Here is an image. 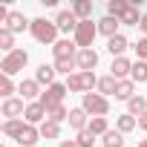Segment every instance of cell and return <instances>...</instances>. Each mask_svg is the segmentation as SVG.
Segmentation results:
<instances>
[{
    "label": "cell",
    "mask_w": 147,
    "mask_h": 147,
    "mask_svg": "<svg viewBox=\"0 0 147 147\" xmlns=\"http://www.w3.org/2000/svg\"><path fill=\"white\" fill-rule=\"evenodd\" d=\"M35 81H38V84H46V87H52V84H55V66H49V63H40V66L35 69Z\"/></svg>",
    "instance_id": "ac0fdd59"
},
{
    "label": "cell",
    "mask_w": 147,
    "mask_h": 147,
    "mask_svg": "<svg viewBox=\"0 0 147 147\" xmlns=\"http://www.w3.org/2000/svg\"><path fill=\"white\" fill-rule=\"evenodd\" d=\"M90 130H92L95 136H107V133H110V127H107V118H104V115H98V118H90Z\"/></svg>",
    "instance_id": "836d02e7"
},
{
    "label": "cell",
    "mask_w": 147,
    "mask_h": 147,
    "mask_svg": "<svg viewBox=\"0 0 147 147\" xmlns=\"http://www.w3.org/2000/svg\"><path fill=\"white\" fill-rule=\"evenodd\" d=\"M29 32H32V38L38 40V43H58V23L55 20H46V18H35L32 20V26H29Z\"/></svg>",
    "instance_id": "6da1fadb"
},
{
    "label": "cell",
    "mask_w": 147,
    "mask_h": 147,
    "mask_svg": "<svg viewBox=\"0 0 147 147\" xmlns=\"http://www.w3.org/2000/svg\"><path fill=\"white\" fill-rule=\"evenodd\" d=\"M127 110H130V115H138V118H141V115L147 113V98H144V95L130 98V101H127Z\"/></svg>",
    "instance_id": "d4e9b609"
},
{
    "label": "cell",
    "mask_w": 147,
    "mask_h": 147,
    "mask_svg": "<svg viewBox=\"0 0 147 147\" xmlns=\"http://www.w3.org/2000/svg\"><path fill=\"white\" fill-rule=\"evenodd\" d=\"M58 147H78V141H75V138H66V141H61Z\"/></svg>",
    "instance_id": "f35d334b"
},
{
    "label": "cell",
    "mask_w": 147,
    "mask_h": 147,
    "mask_svg": "<svg viewBox=\"0 0 147 147\" xmlns=\"http://www.w3.org/2000/svg\"><path fill=\"white\" fill-rule=\"evenodd\" d=\"M58 136H61V124H55V121L40 124V138H58Z\"/></svg>",
    "instance_id": "f546056e"
},
{
    "label": "cell",
    "mask_w": 147,
    "mask_h": 147,
    "mask_svg": "<svg viewBox=\"0 0 147 147\" xmlns=\"http://www.w3.org/2000/svg\"><path fill=\"white\" fill-rule=\"evenodd\" d=\"M118 20H121V26H138V23H141V15H138L136 3H130V6L124 9V15H121Z\"/></svg>",
    "instance_id": "44dd1931"
},
{
    "label": "cell",
    "mask_w": 147,
    "mask_h": 147,
    "mask_svg": "<svg viewBox=\"0 0 147 147\" xmlns=\"http://www.w3.org/2000/svg\"><path fill=\"white\" fill-rule=\"evenodd\" d=\"M133 72V61L130 58H113V66H110V75L115 81H127Z\"/></svg>",
    "instance_id": "52a82bcc"
},
{
    "label": "cell",
    "mask_w": 147,
    "mask_h": 147,
    "mask_svg": "<svg viewBox=\"0 0 147 147\" xmlns=\"http://www.w3.org/2000/svg\"><path fill=\"white\" fill-rule=\"evenodd\" d=\"M55 23H58V32H66V35L72 32V35H75V29H78V23H81V20L72 15V9H69V12H58Z\"/></svg>",
    "instance_id": "8fae6325"
},
{
    "label": "cell",
    "mask_w": 147,
    "mask_h": 147,
    "mask_svg": "<svg viewBox=\"0 0 147 147\" xmlns=\"http://www.w3.org/2000/svg\"><path fill=\"white\" fill-rule=\"evenodd\" d=\"M78 72H92L98 66V52L95 49H78Z\"/></svg>",
    "instance_id": "9c48e42d"
},
{
    "label": "cell",
    "mask_w": 147,
    "mask_h": 147,
    "mask_svg": "<svg viewBox=\"0 0 147 147\" xmlns=\"http://www.w3.org/2000/svg\"><path fill=\"white\" fill-rule=\"evenodd\" d=\"M115 98L118 101H130V98H136V84L127 78V81H118V87H115Z\"/></svg>",
    "instance_id": "ffe728a7"
},
{
    "label": "cell",
    "mask_w": 147,
    "mask_h": 147,
    "mask_svg": "<svg viewBox=\"0 0 147 147\" xmlns=\"http://www.w3.org/2000/svg\"><path fill=\"white\" fill-rule=\"evenodd\" d=\"M118 26H121V20H118V18H110V15L98 20V32H101V35H107V40H110V38H115V35H121V32H118Z\"/></svg>",
    "instance_id": "2e32d148"
},
{
    "label": "cell",
    "mask_w": 147,
    "mask_h": 147,
    "mask_svg": "<svg viewBox=\"0 0 147 147\" xmlns=\"http://www.w3.org/2000/svg\"><path fill=\"white\" fill-rule=\"evenodd\" d=\"M130 81H133V84H147V61H136V63H133Z\"/></svg>",
    "instance_id": "cb8c5ba5"
},
{
    "label": "cell",
    "mask_w": 147,
    "mask_h": 147,
    "mask_svg": "<svg viewBox=\"0 0 147 147\" xmlns=\"http://www.w3.org/2000/svg\"><path fill=\"white\" fill-rule=\"evenodd\" d=\"M12 92H15V81L9 75H0V95H3V98H15Z\"/></svg>",
    "instance_id": "d590c367"
},
{
    "label": "cell",
    "mask_w": 147,
    "mask_h": 147,
    "mask_svg": "<svg viewBox=\"0 0 147 147\" xmlns=\"http://www.w3.org/2000/svg\"><path fill=\"white\" fill-rule=\"evenodd\" d=\"M52 55H55V61L78 58V46H75V40H58V43L52 46Z\"/></svg>",
    "instance_id": "ba28073f"
},
{
    "label": "cell",
    "mask_w": 147,
    "mask_h": 147,
    "mask_svg": "<svg viewBox=\"0 0 147 147\" xmlns=\"http://www.w3.org/2000/svg\"><path fill=\"white\" fill-rule=\"evenodd\" d=\"M0 49H3L6 55L15 52V35H12L9 29H0Z\"/></svg>",
    "instance_id": "4dcf8cb0"
},
{
    "label": "cell",
    "mask_w": 147,
    "mask_h": 147,
    "mask_svg": "<svg viewBox=\"0 0 147 147\" xmlns=\"http://www.w3.org/2000/svg\"><path fill=\"white\" fill-rule=\"evenodd\" d=\"M127 6H130L127 0H110V3H107V15H110V18H121Z\"/></svg>",
    "instance_id": "d6a6232c"
},
{
    "label": "cell",
    "mask_w": 147,
    "mask_h": 147,
    "mask_svg": "<svg viewBox=\"0 0 147 147\" xmlns=\"http://www.w3.org/2000/svg\"><path fill=\"white\" fill-rule=\"evenodd\" d=\"M138 147H147V138H144V141H141V144H138Z\"/></svg>",
    "instance_id": "60d3db41"
},
{
    "label": "cell",
    "mask_w": 147,
    "mask_h": 147,
    "mask_svg": "<svg viewBox=\"0 0 147 147\" xmlns=\"http://www.w3.org/2000/svg\"><path fill=\"white\" fill-rule=\"evenodd\" d=\"M23 118H26V124H43L46 121V107L40 101H32V104H26Z\"/></svg>",
    "instance_id": "30bf717a"
},
{
    "label": "cell",
    "mask_w": 147,
    "mask_h": 147,
    "mask_svg": "<svg viewBox=\"0 0 147 147\" xmlns=\"http://www.w3.org/2000/svg\"><path fill=\"white\" fill-rule=\"evenodd\" d=\"M23 113H26L23 98H6V101H3V115H6V121H15V118L23 115Z\"/></svg>",
    "instance_id": "4fadbf2b"
},
{
    "label": "cell",
    "mask_w": 147,
    "mask_h": 147,
    "mask_svg": "<svg viewBox=\"0 0 147 147\" xmlns=\"http://www.w3.org/2000/svg\"><path fill=\"white\" fill-rule=\"evenodd\" d=\"M95 138H98V136L87 127V130H81V133H78V138H75V141H78V147H92V144H95Z\"/></svg>",
    "instance_id": "e575fe53"
},
{
    "label": "cell",
    "mask_w": 147,
    "mask_h": 147,
    "mask_svg": "<svg viewBox=\"0 0 147 147\" xmlns=\"http://www.w3.org/2000/svg\"><path fill=\"white\" fill-rule=\"evenodd\" d=\"M23 127H26V121H20V118H15V121H3V136H9V138L18 141V136H20Z\"/></svg>",
    "instance_id": "484cf974"
},
{
    "label": "cell",
    "mask_w": 147,
    "mask_h": 147,
    "mask_svg": "<svg viewBox=\"0 0 147 147\" xmlns=\"http://www.w3.org/2000/svg\"><path fill=\"white\" fill-rule=\"evenodd\" d=\"M81 107H84L90 115H95V118L110 113V101H107L104 95H98V92H87V95L81 98Z\"/></svg>",
    "instance_id": "8992f818"
},
{
    "label": "cell",
    "mask_w": 147,
    "mask_h": 147,
    "mask_svg": "<svg viewBox=\"0 0 147 147\" xmlns=\"http://www.w3.org/2000/svg\"><path fill=\"white\" fill-rule=\"evenodd\" d=\"M138 127H141V130H144V133H147V113H144V115H141V118H138Z\"/></svg>",
    "instance_id": "ab89813d"
},
{
    "label": "cell",
    "mask_w": 147,
    "mask_h": 147,
    "mask_svg": "<svg viewBox=\"0 0 147 147\" xmlns=\"http://www.w3.org/2000/svg\"><path fill=\"white\" fill-rule=\"evenodd\" d=\"M26 63H29V52L26 49H15V52H9L3 61H0V69H3V75L12 78V75H18Z\"/></svg>",
    "instance_id": "3957f363"
},
{
    "label": "cell",
    "mask_w": 147,
    "mask_h": 147,
    "mask_svg": "<svg viewBox=\"0 0 147 147\" xmlns=\"http://www.w3.org/2000/svg\"><path fill=\"white\" fill-rule=\"evenodd\" d=\"M87 115H90V113H87L84 107H75V110H69V127H72V130H78V133H81V130H87V127H90Z\"/></svg>",
    "instance_id": "5bb4252c"
},
{
    "label": "cell",
    "mask_w": 147,
    "mask_h": 147,
    "mask_svg": "<svg viewBox=\"0 0 147 147\" xmlns=\"http://www.w3.org/2000/svg\"><path fill=\"white\" fill-rule=\"evenodd\" d=\"M92 87H98V78L92 75V72H72V75L66 78V90L69 92H92Z\"/></svg>",
    "instance_id": "7a4b0ae2"
},
{
    "label": "cell",
    "mask_w": 147,
    "mask_h": 147,
    "mask_svg": "<svg viewBox=\"0 0 147 147\" xmlns=\"http://www.w3.org/2000/svg\"><path fill=\"white\" fill-rule=\"evenodd\" d=\"M115 87H118V81L113 75H104V78H98V87L95 90H98V95L107 98V95H115Z\"/></svg>",
    "instance_id": "7402d4cb"
},
{
    "label": "cell",
    "mask_w": 147,
    "mask_h": 147,
    "mask_svg": "<svg viewBox=\"0 0 147 147\" xmlns=\"http://www.w3.org/2000/svg\"><path fill=\"white\" fill-rule=\"evenodd\" d=\"M66 84H52V87H46L43 92H40V104L46 107V113L49 110H55V107H61L63 104V98H66Z\"/></svg>",
    "instance_id": "5b68a950"
},
{
    "label": "cell",
    "mask_w": 147,
    "mask_h": 147,
    "mask_svg": "<svg viewBox=\"0 0 147 147\" xmlns=\"http://www.w3.org/2000/svg\"><path fill=\"white\" fill-rule=\"evenodd\" d=\"M95 35H98V23H92V20H81L78 29H75V46H78V49H92Z\"/></svg>",
    "instance_id": "277c9868"
},
{
    "label": "cell",
    "mask_w": 147,
    "mask_h": 147,
    "mask_svg": "<svg viewBox=\"0 0 147 147\" xmlns=\"http://www.w3.org/2000/svg\"><path fill=\"white\" fill-rule=\"evenodd\" d=\"M29 26H32V20H26L20 12H12L9 20H6V26H0V29H9V32L15 35V32H23V29H29Z\"/></svg>",
    "instance_id": "9a60e30c"
},
{
    "label": "cell",
    "mask_w": 147,
    "mask_h": 147,
    "mask_svg": "<svg viewBox=\"0 0 147 147\" xmlns=\"http://www.w3.org/2000/svg\"><path fill=\"white\" fill-rule=\"evenodd\" d=\"M138 32L147 38V15H141V23H138Z\"/></svg>",
    "instance_id": "74e56055"
},
{
    "label": "cell",
    "mask_w": 147,
    "mask_h": 147,
    "mask_svg": "<svg viewBox=\"0 0 147 147\" xmlns=\"http://www.w3.org/2000/svg\"><path fill=\"white\" fill-rule=\"evenodd\" d=\"M52 66H55V72H63V75L69 78L72 69H78V61H75V58H69V61H55Z\"/></svg>",
    "instance_id": "1f68e13d"
},
{
    "label": "cell",
    "mask_w": 147,
    "mask_h": 147,
    "mask_svg": "<svg viewBox=\"0 0 147 147\" xmlns=\"http://www.w3.org/2000/svg\"><path fill=\"white\" fill-rule=\"evenodd\" d=\"M18 92H20V95H23V98L32 104V98H38V95H40V84H38L35 78H26V81H20Z\"/></svg>",
    "instance_id": "e0dca14e"
},
{
    "label": "cell",
    "mask_w": 147,
    "mask_h": 147,
    "mask_svg": "<svg viewBox=\"0 0 147 147\" xmlns=\"http://www.w3.org/2000/svg\"><path fill=\"white\" fill-rule=\"evenodd\" d=\"M127 46H130V43H127L124 35H115V38L107 40V49L113 52V58H124V49H127Z\"/></svg>",
    "instance_id": "d6986e66"
},
{
    "label": "cell",
    "mask_w": 147,
    "mask_h": 147,
    "mask_svg": "<svg viewBox=\"0 0 147 147\" xmlns=\"http://www.w3.org/2000/svg\"><path fill=\"white\" fill-rule=\"evenodd\" d=\"M72 15H75L78 20H90L92 3H90V0H75V3H72Z\"/></svg>",
    "instance_id": "603a6c76"
},
{
    "label": "cell",
    "mask_w": 147,
    "mask_h": 147,
    "mask_svg": "<svg viewBox=\"0 0 147 147\" xmlns=\"http://www.w3.org/2000/svg\"><path fill=\"white\" fill-rule=\"evenodd\" d=\"M101 144H104V147H124V133L110 130L107 136H101Z\"/></svg>",
    "instance_id": "4316f807"
},
{
    "label": "cell",
    "mask_w": 147,
    "mask_h": 147,
    "mask_svg": "<svg viewBox=\"0 0 147 147\" xmlns=\"http://www.w3.org/2000/svg\"><path fill=\"white\" fill-rule=\"evenodd\" d=\"M46 121H55V124H61V121H69V110L61 104V107H55V110H49V113H46Z\"/></svg>",
    "instance_id": "83f0119b"
},
{
    "label": "cell",
    "mask_w": 147,
    "mask_h": 147,
    "mask_svg": "<svg viewBox=\"0 0 147 147\" xmlns=\"http://www.w3.org/2000/svg\"><path fill=\"white\" fill-rule=\"evenodd\" d=\"M115 130H118V133H133V130H136V115H130V113H127V115H118Z\"/></svg>",
    "instance_id": "f1b7e54d"
},
{
    "label": "cell",
    "mask_w": 147,
    "mask_h": 147,
    "mask_svg": "<svg viewBox=\"0 0 147 147\" xmlns=\"http://www.w3.org/2000/svg\"><path fill=\"white\" fill-rule=\"evenodd\" d=\"M38 141H40V127H35V124H26L20 130V136H18V144L20 147H35Z\"/></svg>",
    "instance_id": "7c38bea8"
},
{
    "label": "cell",
    "mask_w": 147,
    "mask_h": 147,
    "mask_svg": "<svg viewBox=\"0 0 147 147\" xmlns=\"http://www.w3.org/2000/svg\"><path fill=\"white\" fill-rule=\"evenodd\" d=\"M133 49H136V55H138V61H147V38H141V40H138V43H136Z\"/></svg>",
    "instance_id": "8d00e7d4"
}]
</instances>
